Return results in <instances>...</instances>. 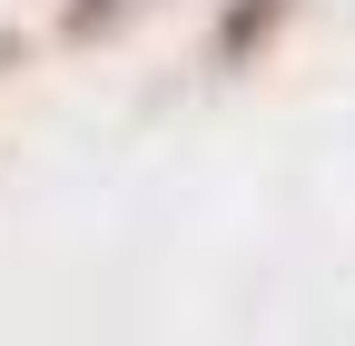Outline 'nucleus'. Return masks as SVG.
<instances>
[]
</instances>
